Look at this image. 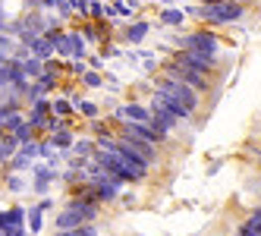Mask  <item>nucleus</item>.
I'll use <instances>...</instances> for the list:
<instances>
[{"label": "nucleus", "mask_w": 261, "mask_h": 236, "mask_svg": "<svg viewBox=\"0 0 261 236\" xmlns=\"http://www.w3.org/2000/svg\"><path fill=\"white\" fill-rule=\"evenodd\" d=\"M246 13H249V7L239 4V0H220V4H214V7H198V22L211 25V29H217V25H236L239 19H246Z\"/></svg>", "instance_id": "obj_1"}, {"label": "nucleus", "mask_w": 261, "mask_h": 236, "mask_svg": "<svg viewBox=\"0 0 261 236\" xmlns=\"http://www.w3.org/2000/svg\"><path fill=\"white\" fill-rule=\"evenodd\" d=\"M195 50V54H204V57H211V60H220V47L223 41L217 38V35L211 29H195V32H186L176 38V50Z\"/></svg>", "instance_id": "obj_2"}, {"label": "nucleus", "mask_w": 261, "mask_h": 236, "mask_svg": "<svg viewBox=\"0 0 261 236\" xmlns=\"http://www.w3.org/2000/svg\"><path fill=\"white\" fill-rule=\"evenodd\" d=\"M158 88H161V92H167L170 98H176V101H179L189 114H195V111H198V104H201V95L195 92V88H189L186 82H179V79L161 76V79H158Z\"/></svg>", "instance_id": "obj_3"}, {"label": "nucleus", "mask_w": 261, "mask_h": 236, "mask_svg": "<svg viewBox=\"0 0 261 236\" xmlns=\"http://www.w3.org/2000/svg\"><path fill=\"white\" fill-rule=\"evenodd\" d=\"M57 57L60 60H85L88 57V47L82 41L79 29H63L57 35Z\"/></svg>", "instance_id": "obj_4"}, {"label": "nucleus", "mask_w": 261, "mask_h": 236, "mask_svg": "<svg viewBox=\"0 0 261 236\" xmlns=\"http://www.w3.org/2000/svg\"><path fill=\"white\" fill-rule=\"evenodd\" d=\"M164 76L186 82L189 88H195L198 95H201V92H211V76H201V72H195V69H189V66H182V63H176V60H170V63L164 66Z\"/></svg>", "instance_id": "obj_5"}, {"label": "nucleus", "mask_w": 261, "mask_h": 236, "mask_svg": "<svg viewBox=\"0 0 261 236\" xmlns=\"http://www.w3.org/2000/svg\"><path fill=\"white\" fill-rule=\"evenodd\" d=\"M173 60L182 63V66H189L195 72H201V76H214V69H217V60L211 57H204V54H195V50H173Z\"/></svg>", "instance_id": "obj_6"}, {"label": "nucleus", "mask_w": 261, "mask_h": 236, "mask_svg": "<svg viewBox=\"0 0 261 236\" xmlns=\"http://www.w3.org/2000/svg\"><path fill=\"white\" fill-rule=\"evenodd\" d=\"M114 123H148L151 126V107H145L139 101H126L123 107H117L114 111Z\"/></svg>", "instance_id": "obj_7"}, {"label": "nucleus", "mask_w": 261, "mask_h": 236, "mask_svg": "<svg viewBox=\"0 0 261 236\" xmlns=\"http://www.w3.org/2000/svg\"><path fill=\"white\" fill-rule=\"evenodd\" d=\"M151 107H158V111H164V114H170V117H176L179 123H186L192 114L186 111V107L176 101V98H170L167 92H161V88H154V95H151Z\"/></svg>", "instance_id": "obj_8"}, {"label": "nucleus", "mask_w": 261, "mask_h": 236, "mask_svg": "<svg viewBox=\"0 0 261 236\" xmlns=\"http://www.w3.org/2000/svg\"><path fill=\"white\" fill-rule=\"evenodd\" d=\"M32 176H35V183H32V189L38 192V195H47L50 183H54V179H57L60 173L54 170V164H47V161H38V164H32Z\"/></svg>", "instance_id": "obj_9"}, {"label": "nucleus", "mask_w": 261, "mask_h": 236, "mask_svg": "<svg viewBox=\"0 0 261 236\" xmlns=\"http://www.w3.org/2000/svg\"><path fill=\"white\" fill-rule=\"evenodd\" d=\"M148 35H151V19H142V16H136L133 22L123 25V38H126V44H142Z\"/></svg>", "instance_id": "obj_10"}, {"label": "nucleus", "mask_w": 261, "mask_h": 236, "mask_svg": "<svg viewBox=\"0 0 261 236\" xmlns=\"http://www.w3.org/2000/svg\"><path fill=\"white\" fill-rule=\"evenodd\" d=\"M85 224V217L76 211V208H63L60 214H57V221H54V227H57V230H76V227H82Z\"/></svg>", "instance_id": "obj_11"}, {"label": "nucleus", "mask_w": 261, "mask_h": 236, "mask_svg": "<svg viewBox=\"0 0 261 236\" xmlns=\"http://www.w3.org/2000/svg\"><path fill=\"white\" fill-rule=\"evenodd\" d=\"M47 142H50V148L54 151H72V145H76V133L72 129H57V133H50L47 136Z\"/></svg>", "instance_id": "obj_12"}, {"label": "nucleus", "mask_w": 261, "mask_h": 236, "mask_svg": "<svg viewBox=\"0 0 261 236\" xmlns=\"http://www.w3.org/2000/svg\"><path fill=\"white\" fill-rule=\"evenodd\" d=\"M0 217H4V224H7L10 233L13 230H25V208H19V205L4 208V211H0Z\"/></svg>", "instance_id": "obj_13"}, {"label": "nucleus", "mask_w": 261, "mask_h": 236, "mask_svg": "<svg viewBox=\"0 0 261 236\" xmlns=\"http://www.w3.org/2000/svg\"><path fill=\"white\" fill-rule=\"evenodd\" d=\"M182 22H186L182 7H164V10H161V25H167V29H179Z\"/></svg>", "instance_id": "obj_14"}, {"label": "nucleus", "mask_w": 261, "mask_h": 236, "mask_svg": "<svg viewBox=\"0 0 261 236\" xmlns=\"http://www.w3.org/2000/svg\"><path fill=\"white\" fill-rule=\"evenodd\" d=\"M69 208H76V211L85 217V224L98 221V214H101V205H95V202H82V198H72V202H69Z\"/></svg>", "instance_id": "obj_15"}, {"label": "nucleus", "mask_w": 261, "mask_h": 236, "mask_svg": "<svg viewBox=\"0 0 261 236\" xmlns=\"http://www.w3.org/2000/svg\"><path fill=\"white\" fill-rule=\"evenodd\" d=\"M50 114L60 117V120H69V117H76V107H72V101H66V98H54L50 101Z\"/></svg>", "instance_id": "obj_16"}, {"label": "nucleus", "mask_w": 261, "mask_h": 236, "mask_svg": "<svg viewBox=\"0 0 261 236\" xmlns=\"http://www.w3.org/2000/svg\"><path fill=\"white\" fill-rule=\"evenodd\" d=\"M25 217H29V233L38 236V233L44 230V211H41L38 205H32V208L25 211Z\"/></svg>", "instance_id": "obj_17"}, {"label": "nucleus", "mask_w": 261, "mask_h": 236, "mask_svg": "<svg viewBox=\"0 0 261 236\" xmlns=\"http://www.w3.org/2000/svg\"><path fill=\"white\" fill-rule=\"evenodd\" d=\"M79 35H82L85 47H88V44H98V41H101V25H98V22H88V19H85V22L79 25Z\"/></svg>", "instance_id": "obj_18"}, {"label": "nucleus", "mask_w": 261, "mask_h": 236, "mask_svg": "<svg viewBox=\"0 0 261 236\" xmlns=\"http://www.w3.org/2000/svg\"><path fill=\"white\" fill-rule=\"evenodd\" d=\"M22 72H25V76L35 82V79H38L41 76V72H44V60H38V57H35V54H29V57L22 60Z\"/></svg>", "instance_id": "obj_19"}, {"label": "nucleus", "mask_w": 261, "mask_h": 236, "mask_svg": "<svg viewBox=\"0 0 261 236\" xmlns=\"http://www.w3.org/2000/svg\"><path fill=\"white\" fill-rule=\"evenodd\" d=\"M72 107H76V114H82L85 120H98V117H101V107H98L95 101H82V98H79V101H72Z\"/></svg>", "instance_id": "obj_20"}, {"label": "nucleus", "mask_w": 261, "mask_h": 236, "mask_svg": "<svg viewBox=\"0 0 261 236\" xmlns=\"http://www.w3.org/2000/svg\"><path fill=\"white\" fill-rule=\"evenodd\" d=\"M82 85H85V88H104V72H98V69H85Z\"/></svg>", "instance_id": "obj_21"}, {"label": "nucleus", "mask_w": 261, "mask_h": 236, "mask_svg": "<svg viewBox=\"0 0 261 236\" xmlns=\"http://www.w3.org/2000/svg\"><path fill=\"white\" fill-rule=\"evenodd\" d=\"M13 136H16V142H19V145H25V142H35V136H38V133H35V126L25 120V123H22V126H19V129H16Z\"/></svg>", "instance_id": "obj_22"}, {"label": "nucleus", "mask_w": 261, "mask_h": 236, "mask_svg": "<svg viewBox=\"0 0 261 236\" xmlns=\"http://www.w3.org/2000/svg\"><path fill=\"white\" fill-rule=\"evenodd\" d=\"M57 236H101L98 227H91V224H82L76 230H57Z\"/></svg>", "instance_id": "obj_23"}, {"label": "nucleus", "mask_w": 261, "mask_h": 236, "mask_svg": "<svg viewBox=\"0 0 261 236\" xmlns=\"http://www.w3.org/2000/svg\"><path fill=\"white\" fill-rule=\"evenodd\" d=\"M139 57H142V72H148V76L158 72V57H154L151 50H139Z\"/></svg>", "instance_id": "obj_24"}, {"label": "nucleus", "mask_w": 261, "mask_h": 236, "mask_svg": "<svg viewBox=\"0 0 261 236\" xmlns=\"http://www.w3.org/2000/svg\"><path fill=\"white\" fill-rule=\"evenodd\" d=\"M85 69H88V63H85V60H69L63 72H69V76H76V79H82V76H85Z\"/></svg>", "instance_id": "obj_25"}, {"label": "nucleus", "mask_w": 261, "mask_h": 236, "mask_svg": "<svg viewBox=\"0 0 261 236\" xmlns=\"http://www.w3.org/2000/svg\"><path fill=\"white\" fill-rule=\"evenodd\" d=\"M57 16H60V19L66 22V19H72V16H76V13H72V7L66 4V0H60V4H57Z\"/></svg>", "instance_id": "obj_26"}, {"label": "nucleus", "mask_w": 261, "mask_h": 236, "mask_svg": "<svg viewBox=\"0 0 261 236\" xmlns=\"http://www.w3.org/2000/svg\"><path fill=\"white\" fill-rule=\"evenodd\" d=\"M7 186H10V192H22V189H25V183H22V176H16V173H10V179H7Z\"/></svg>", "instance_id": "obj_27"}, {"label": "nucleus", "mask_w": 261, "mask_h": 236, "mask_svg": "<svg viewBox=\"0 0 261 236\" xmlns=\"http://www.w3.org/2000/svg\"><path fill=\"white\" fill-rule=\"evenodd\" d=\"M85 63H88V69H98V72L104 69V57H101V54H95V57H88Z\"/></svg>", "instance_id": "obj_28"}, {"label": "nucleus", "mask_w": 261, "mask_h": 236, "mask_svg": "<svg viewBox=\"0 0 261 236\" xmlns=\"http://www.w3.org/2000/svg\"><path fill=\"white\" fill-rule=\"evenodd\" d=\"M10 114H13V107H10L7 101H0V126H4V123L10 120Z\"/></svg>", "instance_id": "obj_29"}, {"label": "nucleus", "mask_w": 261, "mask_h": 236, "mask_svg": "<svg viewBox=\"0 0 261 236\" xmlns=\"http://www.w3.org/2000/svg\"><path fill=\"white\" fill-rule=\"evenodd\" d=\"M98 54H101V57H120L123 50H120V47H114V44H107V47H101Z\"/></svg>", "instance_id": "obj_30"}, {"label": "nucleus", "mask_w": 261, "mask_h": 236, "mask_svg": "<svg viewBox=\"0 0 261 236\" xmlns=\"http://www.w3.org/2000/svg\"><path fill=\"white\" fill-rule=\"evenodd\" d=\"M38 208H41V211H50V208H54V202H50V198H41Z\"/></svg>", "instance_id": "obj_31"}, {"label": "nucleus", "mask_w": 261, "mask_h": 236, "mask_svg": "<svg viewBox=\"0 0 261 236\" xmlns=\"http://www.w3.org/2000/svg\"><path fill=\"white\" fill-rule=\"evenodd\" d=\"M214 4H220V0H198V7H214Z\"/></svg>", "instance_id": "obj_32"}, {"label": "nucleus", "mask_w": 261, "mask_h": 236, "mask_svg": "<svg viewBox=\"0 0 261 236\" xmlns=\"http://www.w3.org/2000/svg\"><path fill=\"white\" fill-rule=\"evenodd\" d=\"M4 233H10V230H7V224H4V217H0V236H4Z\"/></svg>", "instance_id": "obj_33"}, {"label": "nucleus", "mask_w": 261, "mask_h": 236, "mask_svg": "<svg viewBox=\"0 0 261 236\" xmlns=\"http://www.w3.org/2000/svg\"><path fill=\"white\" fill-rule=\"evenodd\" d=\"M161 4H164V7H176V0H161Z\"/></svg>", "instance_id": "obj_34"}, {"label": "nucleus", "mask_w": 261, "mask_h": 236, "mask_svg": "<svg viewBox=\"0 0 261 236\" xmlns=\"http://www.w3.org/2000/svg\"><path fill=\"white\" fill-rule=\"evenodd\" d=\"M239 4H246V7H249V4H255V0H239Z\"/></svg>", "instance_id": "obj_35"}, {"label": "nucleus", "mask_w": 261, "mask_h": 236, "mask_svg": "<svg viewBox=\"0 0 261 236\" xmlns=\"http://www.w3.org/2000/svg\"><path fill=\"white\" fill-rule=\"evenodd\" d=\"M0 139H4V129H0Z\"/></svg>", "instance_id": "obj_36"}, {"label": "nucleus", "mask_w": 261, "mask_h": 236, "mask_svg": "<svg viewBox=\"0 0 261 236\" xmlns=\"http://www.w3.org/2000/svg\"><path fill=\"white\" fill-rule=\"evenodd\" d=\"M0 176H4V170H0Z\"/></svg>", "instance_id": "obj_37"}, {"label": "nucleus", "mask_w": 261, "mask_h": 236, "mask_svg": "<svg viewBox=\"0 0 261 236\" xmlns=\"http://www.w3.org/2000/svg\"><path fill=\"white\" fill-rule=\"evenodd\" d=\"M4 236H10V233H4Z\"/></svg>", "instance_id": "obj_38"}]
</instances>
